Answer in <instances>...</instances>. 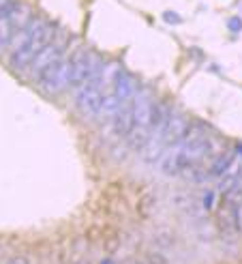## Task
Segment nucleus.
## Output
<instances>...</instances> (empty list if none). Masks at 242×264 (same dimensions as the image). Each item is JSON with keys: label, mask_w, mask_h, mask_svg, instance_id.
<instances>
[{"label": "nucleus", "mask_w": 242, "mask_h": 264, "mask_svg": "<svg viewBox=\"0 0 242 264\" xmlns=\"http://www.w3.org/2000/svg\"><path fill=\"white\" fill-rule=\"evenodd\" d=\"M54 37H56V26L50 24V22H43L41 28L37 32L32 34V39L28 41L24 48L15 50L13 54H11V60L9 64L17 71H24V69L30 67V62L34 60V56L39 54V52H43L50 43H54Z\"/></svg>", "instance_id": "1"}, {"label": "nucleus", "mask_w": 242, "mask_h": 264, "mask_svg": "<svg viewBox=\"0 0 242 264\" xmlns=\"http://www.w3.org/2000/svg\"><path fill=\"white\" fill-rule=\"evenodd\" d=\"M71 58H73V78H71V86L73 88H81L94 75V71L103 64L101 58L92 54V52H88L86 48H80Z\"/></svg>", "instance_id": "2"}, {"label": "nucleus", "mask_w": 242, "mask_h": 264, "mask_svg": "<svg viewBox=\"0 0 242 264\" xmlns=\"http://www.w3.org/2000/svg\"><path fill=\"white\" fill-rule=\"evenodd\" d=\"M60 58H64V41H54V43H50L43 52H39L37 56H34V60L30 62V73H32V80L37 78V73L41 71V69H45L47 64L60 60Z\"/></svg>", "instance_id": "3"}, {"label": "nucleus", "mask_w": 242, "mask_h": 264, "mask_svg": "<svg viewBox=\"0 0 242 264\" xmlns=\"http://www.w3.org/2000/svg\"><path fill=\"white\" fill-rule=\"evenodd\" d=\"M131 129H133V103L127 101L114 114V133L118 138H127Z\"/></svg>", "instance_id": "4"}, {"label": "nucleus", "mask_w": 242, "mask_h": 264, "mask_svg": "<svg viewBox=\"0 0 242 264\" xmlns=\"http://www.w3.org/2000/svg\"><path fill=\"white\" fill-rule=\"evenodd\" d=\"M111 84H114V90H111V92L120 99V103H127V101H131V99H133V95H135V82H133V78L127 71H122V69H120V71L116 73V78H114Z\"/></svg>", "instance_id": "5"}, {"label": "nucleus", "mask_w": 242, "mask_h": 264, "mask_svg": "<svg viewBox=\"0 0 242 264\" xmlns=\"http://www.w3.org/2000/svg\"><path fill=\"white\" fill-rule=\"evenodd\" d=\"M234 161H236V152L234 150H221L219 155L212 159L208 176H223L225 172H229V168L234 166Z\"/></svg>", "instance_id": "6"}, {"label": "nucleus", "mask_w": 242, "mask_h": 264, "mask_svg": "<svg viewBox=\"0 0 242 264\" xmlns=\"http://www.w3.org/2000/svg\"><path fill=\"white\" fill-rule=\"evenodd\" d=\"M13 37H15V28H13V24H11V20L9 17L7 20H0V52H2L4 48H9Z\"/></svg>", "instance_id": "7"}, {"label": "nucleus", "mask_w": 242, "mask_h": 264, "mask_svg": "<svg viewBox=\"0 0 242 264\" xmlns=\"http://www.w3.org/2000/svg\"><path fill=\"white\" fill-rule=\"evenodd\" d=\"M227 28L234 34H238L242 30V20H240V17H229V20H227Z\"/></svg>", "instance_id": "8"}, {"label": "nucleus", "mask_w": 242, "mask_h": 264, "mask_svg": "<svg viewBox=\"0 0 242 264\" xmlns=\"http://www.w3.org/2000/svg\"><path fill=\"white\" fill-rule=\"evenodd\" d=\"M163 20L167 22V24H180L182 17L176 15V11H165V13H163Z\"/></svg>", "instance_id": "9"}, {"label": "nucleus", "mask_w": 242, "mask_h": 264, "mask_svg": "<svg viewBox=\"0 0 242 264\" xmlns=\"http://www.w3.org/2000/svg\"><path fill=\"white\" fill-rule=\"evenodd\" d=\"M236 226H238V232L242 234V202L236 204Z\"/></svg>", "instance_id": "10"}, {"label": "nucleus", "mask_w": 242, "mask_h": 264, "mask_svg": "<svg viewBox=\"0 0 242 264\" xmlns=\"http://www.w3.org/2000/svg\"><path fill=\"white\" fill-rule=\"evenodd\" d=\"M202 204H204L206 210L212 208V191H206V193H204V202H202Z\"/></svg>", "instance_id": "11"}, {"label": "nucleus", "mask_w": 242, "mask_h": 264, "mask_svg": "<svg viewBox=\"0 0 242 264\" xmlns=\"http://www.w3.org/2000/svg\"><path fill=\"white\" fill-rule=\"evenodd\" d=\"M7 264H28V260L26 258H22V256H17V258H11Z\"/></svg>", "instance_id": "12"}, {"label": "nucleus", "mask_w": 242, "mask_h": 264, "mask_svg": "<svg viewBox=\"0 0 242 264\" xmlns=\"http://www.w3.org/2000/svg\"><path fill=\"white\" fill-rule=\"evenodd\" d=\"M101 264H116V262L111 260V258H105V260H101Z\"/></svg>", "instance_id": "13"}, {"label": "nucleus", "mask_w": 242, "mask_h": 264, "mask_svg": "<svg viewBox=\"0 0 242 264\" xmlns=\"http://www.w3.org/2000/svg\"><path fill=\"white\" fill-rule=\"evenodd\" d=\"M81 264H88V262H81Z\"/></svg>", "instance_id": "14"}]
</instances>
